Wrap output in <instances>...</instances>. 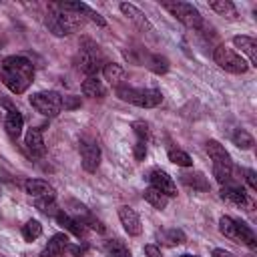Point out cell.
I'll return each instance as SVG.
<instances>
[{
	"label": "cell",
	"instance_id": "6da1fadb",
	"mask_svg": "<svg viewBox=\"0 0 257 257\" xmlns=\"http://www.w3.org/2000/svg\"><path fill=\"white\" fill-rule=\"evenodd\" d=\"M0 78L10 92L22 94L34 80V66L24 56H8L0 62Z\"/></svg>",
	"mask_w": 257,
	"mask_h": 257
},
{
	"label": "cell",
	"instance_id": "f35d334b",
	"mask_svg": "<svg viewBox=\"0 0 257 257\" xmlns=\"http://www.w3.org/2000/svg\"><path fill=\"white\" fill-rule=\"evenodd\" d=\"M211 257H235L231 251H225V249H213Z\"/></svg>",
	"mask_w": 257,
	"mask_h": 257
},
{
	"label": "cell",
	"instance_id": "d590c367",
	"mask_svg": "<svg viewBox=\"0 0 257 257\" xmlns=\"http://www.w3.org/2000/svg\"><path fill=\"white\" fill-rule=\"evenodd\" d=\"M243 175H245V181L249 185L251 191H257V173L253 169H243Z\"/></svg>",
	"mask_w": 257,
	"mask_h": 257
},
{
	"label": "cell",
	"instance_id": "8992f818",
	"mask_svg": "<svg viewBox=\"0 0 257 257\" xmlns=\"http://www.w3.org/2000/svg\"><path fill=\"white\" fill-rule=\"evenodd\" d=\"M213 58L219 64V68H223L225 72H231V74H245L247 68H249L247 60L241 54H237L233 48L225 46V44H221V46L215 48Z\"/></svg>",
	"mask_w": 257,
	"mask_h": 257
},
{
	"label": "cell",
	"instance_id": "30bf717a",
	"mask_svg": "<svg viewBox=\"0 0 257 257\" xmlns=\"http://www.w3.org/2000/svg\"><path fill=\"white\" fill-rule=\"evenodd\" d=\"M118 219H120V223H122L124 231H126L131 237H137V235H141V233H143L141 217H139V213H137L133 207H128V205L118 207Z\"/></svg>",
	"mask_w": 257,
	"mask_h": 257
},
{
	"label": "cell",
	"instance_id": "e575fe53",
	"mask_svg": "<svg viewBox=\"0 0 257 257\" xmlns=\"http://www.w3.org/2000/svg\"><path fill=\"white\" fill-rule=\"evenodd\" d=\"M145 157H147V141L137 139V143H135V159L137 161H143Z\"/></svg>",
	"mask_w": 257,
	"mask_h": 257
},
{
	"label": "cell",
	"instance_id": "d4e9b609",
	"mask_svg": "<svg viewBox=\"0 0 257 257\" xmlns=\"http://www.w3.org/2000/svg\"><path fill=\"white\" fill-rule=\"evenodd\" d=\"M209 8L213 12H217L219 16L229 18V20H235L239 16L237 14V8H235V4L231 0H213V2H209Z\"/></svg>",
	"mask_w": 257,
	"mask_h": 257
},
{
	"label": "cell",
	"instance_id": "7a4b0ae2",
	"mask_svg": "<svg viewBox=\"0 0 257 257\" xmlns=\"http://www.w3.org/2000/svg\"><path fill=\"white\" fill-rule=\"evenodd\" d=\"M84 18L72 10H66L62 6V2H50L48 4V14L44 18V24L48 28V32H52L54 36H68L74 30H78L82 26Z\"/></svg>",
	"mask_w": 257,
	"mask_h": 257
},
{
	"label": "cell",
	"instance_id": "4316f807",
	"mask_svg": "<svg viewBox=\"0 0 257 257\" xmlns=\"http://www.w3.org/2000/svg\"><path fill=\"white\" fill-rule=\"evenodd\" d=\"M159 239L165 243V245H181V243H185L187 241V235L181 231V229H177V227H173V229H165V231H159Z\"/></svg>",
	"mask_w": 257,
	"mask_h": 257
},
{
	"label": "cell",
	"instance_id": "3957f363",
	"mask_svg": "<svg viewBox=\"0 0 257 257\" xmlns=\"http://www.w3.org/2000/svg\"><path fill=\"white\" fill-rule=\"evenodd\" d=\"M114 92L120 100L131 102L141 108H155L163 102V92L157 88H133V86L122 84V86L114 88Z\"/></svg>",
	"mask_w": 257,
	"mask_h": 257
},
{
	"label": "cell",
	"instance_id": "52a82bcc",
	"mask_svg": "<svg viewBox=\"0 0 257 257\" xmlns=\"http://www.w3.org/2000/svg\"><path fill=\"white\" fill-rule=\"evenodd\" d=\"M30 104L42 116H56L62 110V94L56 90H42L30 96Z\"/></svg>",
	"mask_w": 257,
	"mask_h": 257
},
{
	"label": "cell",
	"instance_id": "ac0fdd59",
	"mask_svg": "<svg viewBox=\"0 0 257 257\" xmlns=\"http://www.w3.org/2000/svg\"><path fill=\"white\" fill-rule=\"evenodd\" d=\"M80 90L84 96H90V98H102L106 94V88L98 76H86L80 84Z\"/></svg>",
	"mask_w": 257,
	"mask_h": 257
},
{
	"label": "cell",
	"instance_id": "e0dca14e",
	"mask_svg": "<svg viewBox=\"0 0 257 257\" xmlns=\"http://www.w3.org/2000/svg\"><path fill=\"white\" fill-rule=\"evenodd\" d=\"M66 243H68L66 233H56V235L50 237V241L46 243V247L40 251L38 257H60V255H62V249H64Z\"/></svg>",
	"mask_w": 257,
	"mask_h": 257
},
{
	"label": "cell",
	"instance_id": "44dd1931",
	"mask_svg": "<svg viewBox=\"0 0 257 257\" xmlns=\"http://www.w3.org/2000/svg\"><path fill=\"white\" fill-rule=\"evenodd\" d=\"M22 126H24V118L18 110H10L6 114V120H4V128L8 133L10 139H18L22 135Z\"/></svg>",
	"mask_w": 257,
	"mask_h": 257
},
{
	"label": "cell",
	"instance_id": "9c48e42d",
	"mask_svg": "<svg viewBox=\"0 0 257 257\" xmlns=\"http://www.w3.org/2000/svg\"><path fill=\"white\" fill-rule=\"evenodd\" d=\"M149 183H151L153 189L161 191L163 195H167V197H177V185H175L173 177H171L169 173H165L163 169H153V171L149 173Z\"/></svg>",
	"mask_w": 257,
	"mask_h": 257
},
{
	"label": "cell",
	"instance_id": "ba28073f",
	"mask_svg": "<svg viewBox=\"0 0 257 257\" xmlns=\"http://www.w3.org/2000/svg\"><path fill=\"white\" fill-rule=\"evenodd\" d=\"M80 159H82L80 161L82 169L86 173H96V169L100 165V147L90 137H82L80 139Z\"/></svg>",
	"mask_w": 257,
	"mask_h": 257
},
{
	"label": "cell",
	"instance_id": "5bb4252c",
	"mask_svg": "<svg viewBox=\"0 0 257 257\" xmlns=\"http://www.w3.org/2000/svg\"><path fill=\"white\" fill-rule=\"evenodd\" d=\"M233 44H235V48H239L243 54H247L251 66H257V40H255V38L245 36V34L233 36Z\"/></svg>",
	"mask_w": 257,
	"mask_h": 257
},
{
	"label": "cell",
	"instance_id": "ab89813d",
	"mask_svg": "<svg viewBox=\"0 0 257 257\" xmlns=\"http://www.w3.org/2000/svg\"><path fill=\"white\" fill-rule=\"evenodd\" d=\"M181 257H197V255H181Z\"/></svg>",
	"mask_w": 257,
	"mask_h": 257
},
{
	"label": "cell",
	"instance_id": "2e32d148",
	"mask_svg": "<svg viewBox=\"0 0 257 257\" xmlns=\"http://www.w3.org/2000/svg\"><path fill=\"white\" fill-rule=\"evenodd\" d=\"M221 199L223 201H229V203H233V205H237V207H251V201H249V197H247V193L243 191V189H239V187H227V185H223V189H221Z\"/></svg>",
	"mask_w": 257,
	"mask_h": 257
},
{
	"label": "cell",
	"instance_id": "836d02e7",
	"mask_svg": "<svg viewBox=\"0 0 257 257\" xmlns=\"http://www.w3.org/2000/svg\"><path fill=\"white\" fill-rule=\"evenodd\" d=\"M80 255H82V247L72 245V243H66L64 249H62V255H60V257H80Z\"/></svg>",
	"mask_w": 257,
	"mask_h": 257
},
{
	"label": "cell",
	"instance_id": "484cf974",
	"mask_svg": "<svg viewBox=\"0 0 257 257\" xmlns=\"http://www.w3.org/2000/svg\"><path fill=\"white\" fill-rule=\"evenodd\" d=\"M143 197H145V201H147L151 207H155V209H159V211H163V209L167 207V203H169V197H167V195H163L161 191L153 189V187L145 189Z\"/></svg>",
	"mask_w": 257,
	"mask_h": 257
},
{
	"label": "cell",
	"instance_id": "f1b7e54d",
	"mask_svg": "<svg viewBox=\"0 0 257 257\" xmlns=\"http://www.w3.org/2000/svg\"><path fill=\"white\" fill-rule=\"evenodd\" d=\"M231 139H233V145H237V147L243 149V151H249V149H253V145H255V139H253L247 131H243V128H237Z\"/></svg>",
	"mask_w": 257,
	"mask_h": 257
},
{
	"label": "cell",
	"instance_id": "ffe728a7",
	"mask_svg": "<svg viewBox=\"0 0 257 257\" xmlns=\"http://www.w3.org/2000/svg\"><path fill=\"white\" fill-rule=\"evenodd\" d=\"M54 217H56L58 225H62V227H64V231L72 233L74 237H84V225H80V223H78L70 213H66V211H58Z\"/></svg>",
	"mask_w": 257,
	"mask_h": 257
},
{
	"label": "cell",
	"instance_id": "83f0119b",
	"mask_svg": "<svg viewBox=\"0 0 257 257\" xmlns=\"http://www.w3.org/2000/svg\"><path fill=\"white\" fill-rule=\"evenodd\" d=\"M106 251H108L110 257H133L131 249L120 239H108L106 241Z\"/></svg>",
	"mask_w": 257,
	"mask_h": 257
},
{
	"label": "cell",
	"instance_id": "5b68a950",
	"mask_svg": "<svg viewBox=\"0 0 257 257\" xmlns=\"http://www.w3.org/2000/svg\"><path fill=\"white\" fill-rule=\"evenodd\" d=\"M161 6L165 10L171 12V16H175L179 22H183L187 28H193V30H199L203 26V16L201 12L191 4V2H179V0H165L161 2Z\"/></svg>",
	"mask_w": 257,
	"mask_h": 257
},
{
	"label": "cell",
	"instance_id": "7c38bea8",
	"mask_svg": "<svg viewBox=\"0 0 257 257\" xmlns=\"http://www.w3.org/2000/svg\"><path fill=\"white\" fill-rule=\"evenodd\" d=\"M207 155L211 157L213 167H231L233 169L231 155L225 151V147L219 141H207Z\"/></svg>",
	"mask_w": 257,
	"mask_h": 257
},
{
	"label": "cell",
	"instance_id": "4fadbf2b",
	"mask_svg": "<svg viewBox=\"0 0 257 257\" xmlns=\"http://www.w3.org/2000/svg\"><path fill=\"white\" fill-rule=\"evenodd\" d=\"M24 145H26V151L32 155V157H44L46 155V145H44V139H42V131L40 128H30L24 137Z\"/></svg>",
	"mask_w": 257,
	"mask_h": 257
},
{
	"label": "cell",
	"instance_id": "f546056e",
	"mask_svg": "<svg viewBox=\"0 0 257 257\" xmlns=\"http://www.w3.org/2000/svg\"><path fill=\"white\" fill-rule=\"evenodd\" d=\"M34 205L44 213V215H56V193L54 195H46L40 199H34Z\"/></svg>",
	"mask_w": 257,
	"mask_h": 257
},
{
	"label": "cell",
	"instance_id": "cb8c5ba5",
	"mask_svg": "<svg viewBox=\"0 0 257 257\" xmlns=\"http://www.w3.org/2000/svg\"><path fill=\"white\" fill-rule=\"evenodd\" d=\"M141 64L147 66L149 70H153L155 74H165L169 70V60L165 56H161V54H145Z\"/></svg>",
	"mask_w": 257,
	"mask_h": 257
},
{
	"label": "cell",
	"instance_id": "7402d4cb",
	"mask_svg": "<svg viewBox=\"0 0 257 257\" xmlns=\"http://www.w3.org/2000/svg\"><path fill=\"white\" fill-rule=\"evenodd\" d=\"M181 183L189 189H195V191H209V181L203 173H181Z\"/></svg>",
	"mask_w": 257,
	"mask_h": 257
},
{
	"label": "cell",
	"instance_id": "8fae6325",
	"mask_svg": "<svg viewBox=\"0 0 257 257\" xmlns=\"http://www.w3.org/2000/svg\"><path fill=\"white\" fill-rule=\"evenodd\" d=\"M118 8H120V12L137 26V28H141V30H147V32H151L153 30V24L149 22V18L145 16V12H141L135 4H128V2H120L118 4Z\"/></svg>",
	"mask_w": 257,
	"mask_h": 257
},
{
	"label": "cell",
	"instance_id": "d6986e66",
	"mask_svg": "<svg viewBox=\"0 0 257 257\" xmlns=\"http://www.w3.org/2000/svg\"><path fill=\"white\" fill-rule=\"evenodd\" d=\"M24 191L34 199H40V197H46V195H54V189L44 179H28L24 183Z\"/></svg>",
	"mask_w": 257,
	"mask_h": 257
},
{
	"label": "cell",
	"instance_id": "1f68e13d",
	"mask_svg": "<svg viewBox=\"0 0 257 257\" xmlns=\"http://www.w3.org/2000/svg\"><path fill=\"white\" fill-rule=\"evenodd\" d=\"M169 161L177 167H193V159L181 149H169Z\"/></svg>",
	"mask_w": 257,
	"mask_h": 257
},
{
	"label": "cell",
	"instance_id": "74e56055",
	"mask_svg": "<svg viewBox=\"0 0 257 257\" xmlns=\"http://www.w3.org/2000/svg\"><path fill=\"white\" fill-rule=\"evenodd\" d=\"M145 255H147V257H163V255H161V249H159L157 245H151V243L145 245Z\"/></svg>",
	"mask_w": 257,
	"mask_h": 257
},
{
	"label": "cell",
	"instance_id": "4dcf8cb0",
	"mask_svg": "<svg viewBox=\"0 0 257 257\" xmlns=\"http://www.w3.org/2000/svg\"><path fill=\"white\" fill-rule=\"evenodd\" d=\"M42 235V225L36 221V219H30V221H26V225H22V237H24V241H34V239H38Z\"/></svg>",
	"mask_w": 257,
	"mask_h": 257
},
{
	"label": "cell",
	"instance_id": "9a60e30c",
	"mask_svg": "<svg viewBox=\"0 0 257 257\" xmlns=\"http://www.w3.org/2000/svg\"><path fill=\"white\" fill-rule=\"evenodd\" d=\"M241 223H243V221H237V219L225 215V217L219 219V231H221L227 239H231V241H235V243H241Z\"/></svg>",
	"mask_w": 257,
	"mask_h": 257
},
{
	"label": "cell",
	"instance_id": "8d00e7d4",
	"mask_svg": "<svg viewBox=\"0 0 257 257\" xmlns=\"http://www.w3.org/2000/svg\"><path fill=\"white\" fill-rule=\"evenodd\" d=\"M78 106H80V100L76 96H62V108L72 110V108H78Z\"/></svg>",
	"mask_w": 257,
	"mask_h": 257
},
{
	"label": "cell",
	"instance_id": "277c9868",
	"mask_svg": "<svg viewBox=\"0 0 257 257\" xmlns=\"http://www.w3.org/2000/svg\"><path fill=\"white\" fill-rule=\"evenodd\" d=\"M104 56L100 52V46L92 42L90 38H84L80 42V52H78V66L86 76H98V70L102 68Z\"/></svg>",
	"mask_w": 257,
	"mask_h": 257
},
{
	"label": "cell",
	"instance_id": "d6a6232c",
	"mask_svg": "<svg viewBox=\"0 0 257 257\" xmlns=\"http://www.w3.org/2000/svg\"><path fill=\"white\" fill-rule=\"evenodd\" d=\"M133 131H135L137 139L149 143V133H151V131H149V124H147L145 120H135V122H133Z\"/></svg>",
	"mask_w": 257,
	"mask_h": 257
},
{
	"label": "cell",
	"instance_id": "603a6c76",
	"mask_svg": "<svg viewBox=\"0 0 257 257\" xmlns=\"http://www.w3.org/2000/svg\"><path fill=\"white\" fill-rule=\"evenodd\" d=\"M102 74H104V80H108L114 88L122 86L124 70H122V66H120V64H116V62H106V64L102 66Z\"/></svg>",
	"mask_w": 257,
	"mask_h": 257
}]
</instances>
